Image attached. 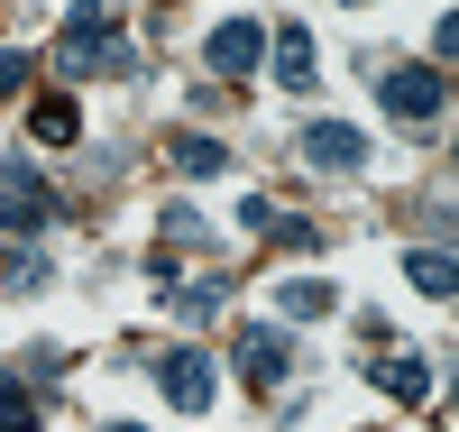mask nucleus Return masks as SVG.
<instances>
[{
    "instance_id": "1",
    "label": "nucleus",
    "mask_w": 459,
    "mask_h": 432,
    "mask_svg": "<svg viewBox=\"0 0 459 432\" xmlns=\"http://www.w3.org/2000/svg\"><path fill=\"white\" fill-rule=\"evenodd\" d=\"M56 74H138V47L110 0H74L65 10V37H56Z\"/></svg>"
},
{
    "instance_id": "2",
    "label": "nucleus",
    "mask_w": 459,
    "mask_h": 432,
    "mask_svg": "<svg viewBox=\"0 0 459 432\" xmlns=\"http://www.w3.org/2000/svg\"><path fill=\"white\" fill-rule=\"evenodd\" d=\"M377 110L404 120V129H432L450 110V74L441 65H386V74H377Z\"/></svg>"
},
{
    "instance_id": "3",
    "label": "nucleus",
    "mask_w": 459,
    "mask_h": 432,
    "mask_svg": "<svg viewBox=\"0 0 459 432\" xmlns=\"http://www.w3.org/2000/svg\"><path fill=\"white\" fill-rule=\"evenodd\" d=\"M47 230H56V193L28 156H10L0 166V240H47Z\"/></svg>"
},
{
    "instance_id": "4",
    "label": "nucleus",
    "mask_w": 459,
    "mask_h": 432,
    "mask_svg": "<svg viewBox=\"0 0 459 432\" xmlns=\"http://www.w3.org/2000/svg\"><path fill=\"white\" fill-rule=\"evenodd\" d=\"M157 396H166L175 414H212L221 377H212V359H203V349H166V359H157Z\"/></svg>"
},
{
    "instance_id": "5",
    "label": "nucleus",
    "mask_w": 459,
    "mask_h": 432,
    "mask_svg": "<svg viewBox=\"0 0 459 432\" xmlns=\"http://www.w3.org/2000/svg\"><path fill=\"white\" fill-rule=\"evenodd\" d=\"M294 156H303L313 175H359V166H368V138H359L350 120H313V129L294 138Z\"/></svg>"
},
{
    "instance_id": "6",
    "label": "nucleus",
    "mask_w": 459,
    "mask_h": 432,
    "mask_svg": "<svg viewBox=\"0 0 459 432\" xmlns=\"http://www.w3.org/2000/svg\"><path fill=\"white\" fill-rule=\"evenodd\" d=\"M266 65H276V84H285V93H313V84H322V47H313V28L285 19L276 37H266Z\"/></svg>"
},
{
    "instance_id": "7",
    "label": "nucleus",
    "mask_w": 459,
    "mask_h": 432,
    "mask_svg": "<svg viewBox=\"0 0 459 432\" xmlns=\"http://www.w3.org/2000/svg\"><path fill=\"white\" fill-rule=\"evenodd\" d=\"M239 377L257 386V396H276V386L294 377V349H285V331H239Z\"/></svg>"
},
{
    "instance_id": "8",
    "label": "nucleus",
    "mask_w": 459,
    "mask_h": 432,
    "mask_svg": "<svg viewBox=\"0 0 459 432\" xmlns=\"http://www.w3.org/2000/svg\"><path fill=\"white\" fill-rule=\"evenodd\" d=\"M203 56H212V74H257V65H266V28H257V19H221Z\"/></svg>"
},
{
    "instance_id": "9",
    "label": "nucleus",
    "mask_w": 459,
    "mask_h": 432,
    "mask_svg": "<svg viewBox=\"0 0 459 432\" xmlns=\"http://www.w3.org/2000/svg\"><path fill=\"white\" fill-rule=\"evenodd\" d=\"M276 313H285V322H331V313H340V286H331V277H285V286H276Z\"/></svg>"
},
{
    "instance_id": "10",
    "label": "nucleus",
    "mask_w": 459,
    "mask_h": 432,
    "mask_svg": "<svg viewBox=\"0 0 459 432\" xmlns=\"http://www.w3.org/2000/svg\"><path fill=\"white\" fill-rule=\"evenodd\" d=\"M377 386H386L395 405H432V359H423V349H395V359L377 368Z\"/></svg>"
},
{
    "instance_id": "11",
    "label": "nucleus",
    "mask_w": 459,
    "mask_h": 432,
    "mask_svg": "<svg viewBox=\"0 0 459 432\" xmlns=\"http://www.w3.org/2000/svg\"><path fill=\"white\" fill-rule=\"evenodd\" d=\"M404 277H413V295L450 304V295H459V258H450V249H404Z\"/></svg>"
},
{
    "instance_id": "12",
    "label": "nucleus",
    "mask_w": 459,
    "mask_h": 432,
    "mask_svg": "<svg viewBox=\"0 0 459 432\" xmlns=\"http://www.w3.org/2000/svg\"><path fill=\"white\" fill-rule=\"evenodd\" d=\"M28 138H37V147H74V138H83V110H74L65 93H47V101L28 110Z\"/></svg>"
},
{
    "instance_id": "13",
    "label": "nucleus",
    "mask_w": 459,
    "mask_h": 432,
    "mask_svg": "<svg viewBox=\"0 0 459 432\" xmlns=\"http://www.w3.org/2000/svg\"><path fill=\"white\" fill-rule=\"evenodd\" d=\"M0 432H47V405H37V386L19 368H0Z\"/></svg>"
},
{
    "instance_id": "14",
    "label": "nucleus",
    "mask_w": 459,
    "mask_h": 432,
    "mask_svg": "<svg viewBox=\"0 0 459 432\" xmlns=\"http://www.w3.org/2000/svg\"><path fill=\"white\" fill-rule=\"evenodd\" d=\"M166 156H175V175H221V166H230V147H221L212 129H184V138H166Z\"/></svg>"
},
{
    "instance_id": "15",
    "label": "nucleus",
    "mask_w": 459,
    "mask_h": 432,
    "mask_svg": "<svg viewBox=\"0 0 459 432\" xmlns=\"http://www.w3.org/2000/svg\"><path fill=\"white\" fill-rule=\"evenodd\" d=\"M203 240H212V221H203L194 203H166V212H157V249H203Z\"/></svg>"
},
{
    "instance_id": "16",
    "label": "nucleus",
    "mask_w": 459,
    "mask_h": 432,
    "mask_svg": "<svg viewBox=\"0 0 459 432\" xmlns=\"http://www.w3.org/2000/svg\"><path fill=\"white\" fill-rule=\"evenodd\" d=\"M221 304H230V277H194V286H175V313H184V322H221Z\"/></svg>"
},
{
    "instance_id": "17",
    "label": "nucleus",
    "mask_w": 459,
    "mask_h": 432,
    "mask_svg": "<svg viewBox=\"0 0 459 432\" xmlns=\"http://www.w3.org/2000/svg\"><path fill=\"white\" fill-rule=\"evenodd\" d=\"M266 230H276L285 249H322V221H285V212H276V221H266Z\"/></svg>"
},
{
    "instance_id": "18",
    "label": "nucleus",
    "mask_w": 459,
    "mask_h": 432,
    "mask_svg": "<svg viewBox=\"0 0 459 432\" xmlns=\"http://www.w3.org/2000/svg\"><path fill=\"white\" fill-rule=\"evenodd\" d=\"M28 377H37V386H56V377H65V349L37 340V349H28Z\"/></svg>"
},
{
    "instance_id": "19",
    "label": "nucleus",
    "mask_w": 459,
    "mask_h": 432,
    "mask_svg": "<svg viewBox=\"0 0 459 432\" xmlns=\"http://www.w3.org/2000/svg\"><path fill=\"white\" fill-rule=\"evenodd\" d=\"M10 93H28V56H19V47H0V101H10Z\"/></svg>"
},
{
    "instance_id": "20",
    "label": "nucleus",
    "mask_w": 459,
    "mask_h": 432,
    "mask_svg": "<svg viewBox=\"0 0 459 432\" xmlns=\"http://www.w3.org/2000/svg\"><path fill=\"white\" fill-rule=\"evenodd\" d=\"M10 286H19V295H37V286H47V258H37V249H28V258H10Z\"/></svg>"
},
{
    "instance_id": "21",
    "label": "nucleus",
    "mask_w": 459,
    "mask_h": 432,
    "mask_svg": "<svg viewBox=\"0 0 459 432\" xmlns=\"http://www.w3.org/2000/svg\"><path fill=\"white\" fill-rule=\"evenodd\" d=\"M101 432H147V423H101Z\"/></svg>"
},
{
    "instance_id": "22",
    "label": "nucleus",
    "mask_w": 459,
    "mask_h": 432,
    "mask_svg": "<svg viewBox=\"0 0 459 432\" xmlns=\"http://www.w3.org/2000/svg\"><path fill=\"white\" fill-rule=\"evenodd\" d=\"M350 10H368V0H350Z\"/></svg>"
}]
</instances>
